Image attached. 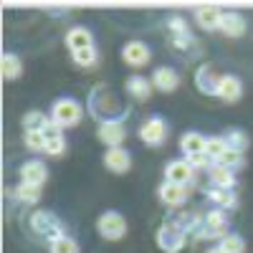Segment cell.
Here are the masks:
<instances>
[{
	"label": "cell",
	"mask_w": 253,
	"mask_h": 253,
	"mask_svg": "<svg viewBox=\"0 0 253 253\" xmlns=\"http://www.w3.org/2000/svg\"><path fill=\"white\" fill-rule=\"evenodd\" d=\"M225 230H228V218H225V213H223V210H210V213L205 215V225H203L200 233L213 238V236H228Z\"/></svg>",
	"instance_id": "9c48e42d"
},
{
	"label": "cell",
	"mask_w": 253,
	"mask_h": 253,
	"mask_svg": "<svg viewBox=\"0 0 253 253\" xmlns=\"http://www.w3.org/2000/svg\"><path fill=\"white\" fill-rule=\"evenodd\" d=\"M126 89H129V94H132L134 99H150L152 84L147 81V79H142V76H132L129 81H126Z\"/></svg>",
	"instance_id": "7402d4cb"
},
{
	"label": "cell",
	"mask_w": 253,
	"mask_h": 253,
	"mask_svg": "<svg viewBox=\"0 0 253 253\" xmlns=\"http://www.w3.org/2000/svg\"><path fill=\"white\" fill-rule=\"evenodd\" d=\"M124 134H126V129H124V124L119 119L101 122V126H99V139L104 144H109V150H112V147H119L124 142Z\"/></svg>",
	"instance_id": "52a82bcc"
},
{
	"label": "cell",
	"mask_w": 253,
	"mask_h": 253,
	"mask_svg": "<svg viewBox=\"0 0 253 253\" xmlns=\"http://www.w3.org/2000/svg\"><path fill=\"white\" fill-rule=\"evenodd\" d=\"M241 91H243L241 79H236V76H220L218 96H220L223 101H236V99H241Z\"/></svg>",
	"instance_id": "2e32d148"
},
{
	"label": "cell",
	"mask_w": 253,
	"mask_h": 253,
	"mask_svg": "<svg viewBox=\"0 0 253 253\" xmlns=\"http://www.w3.org/2000/svg\"><path fill=\"white\" fill-rule=\"evenodd\" d=\"M187 162L193 165V167H210V162H213V160H210L208 155H195V157H187Z\"/></svg>",
	"instance_id": "e575fe53"
},
{
	"label": "cell",
	"mask_w": 253,
	"mask_h": 253,
	"mask_svg": "<svg viewBox=\"0 0 253 253\" xmlns=\"http://www.w3.org/2000/svg\"><path fill=\"white\" fill-rule=\"evenodd\" d=\"M157 243L167 253H177L185 246V230L177 223H167V225H162L157 230Z\"/></svg>",
	"instance_id": "277c9868"
},
{
	"label": "cell",
	"mask_w": 253,
	"mask_h": 253,
	"mask_svg": "<svg viewBox=\"0 0 253 253\" xmlns=\"http://www.w3.org/2000/svg\"><path fill=\"white\" fill-rule=\"evenodd\" d=\"M208 198L213 200V203H218V205H223V208H236V203H238L236 195H233V190H223V187L210 190Z\"/></svg>",
	"instance_id": "d4e9b609"
},
{
	"label": "cell",
	"mask_w": 253,
	"mask_h": 253,
	"mask_svg": "<svg viewBox=\"0 0 253 253\" xmlns=\"http://www.w3.org/2000/svg\"><path fill=\"white\" fill-rule=\"evenodd\" d=\"M20 71H23V66H20V58L13 56V53H5L3 56V79H18Z\"/></svg>",
	"instance_id": "484cf974"
},
{
	"label": "cell",
	"mask_w": 253,
	"mask_h": 253,
	"mask_svg": "<svg viewBox=\"0 0 253 253\" xmlns=\"http://www.w3.org/2000/svg\"><path fill=\"white\" fill-rule=\"evenodd\" d=\"M208 253H225V251H223V248H220V246H218V248H210V251H208Z\"/></svg>",
	"instance_id": "d590c367"
},
{
	"label": "cell",
	"mask_w": 253,
	"mask_h": 253,
	"mask_svg": "<svg viewBox=\"0 0 253 253\" xmlns=\"http://www.w3.org/2000/svg\"><path fill=\"white\" fill-rule=\"evenodd\" d=\"M23 122H26V132H43L46 124H48L51 119H48L43 112H28Z\"/></svg>",
	"instance_id": "cb8c5ba5"
},
{
	"label": "cell",
	"mask_w": 253,
	"mask_h": 253,
	"mask_svg": "<svg viewBox=\"0 0 253 253\" xmlns=\"http://www.w3.org/2000/svg\"><path fill=\"white\" fill-rule=\"evenodd\" d=\"M210 180H213L215 187H223V190H230L236 185L233 170H228V167H223V165H213V167H210Z\"/></svg>",
	"instance_id": "ffe728a7"
},
{
	"label": "cell",
	"mask_w": 253,
	"mask_h": 253,
	"mask_svg": "<svg viewBox=\"0 0 253 253\" xmlns=\"http://www.w3.org/2000/svg\"><path fill=\"white\" fill-rule=\"evenodd\" d=\"M104 165H107L112 172H126L132 167V157L126 150H122V147H112V150H107V155H104Z\"/></svg>",
	"instance_id": "8fae6325"
},
{
	"label": "cell",
	"mask_w": 253,
	"mask_h": 253,
	"mask_svg": "<svg viewBox=\"0 0 253 253\" xmlns=\"http://www.w3.org/2000/svg\"><path fill=\"white\" fill-rule=\"evenodd\" d=\"M63 150H66V142H63V137H61V139H48V142H46V152L53 155V157L63 155Z\"/></svg>",
	"instance_id": "836d02e7"
},
{
	"label": "cell",
	"mask_w": 253,
	"mask_h": 253,
	"mask_svg": "<svg viewBox=\"0 0 253 253\" xmlns=\"http://www.w3.org/2000/svg\"><path fill=\"white\" fill-rule=\"evenodd\" d=\"M26 144L33 152H46V137L43 132H26Z\"/></svg>",
	"instance_id": "1f68e13d"
},
{
	"label": "cell",
	"mask_w": 253,
	"mask_h": 253,
	"mask_svg": "<svg viewBox=\"0 0 253 253\" xmlns=\"http://www.w3.org/2000/svg\"><path fill=\"white\" fill-rule=\"evenodd\" d=\"M165 177H167V182H175V185L193 182V165L187 160H175L165 167Z\"/></svg>",
	"instance_id": "8992f818"
},
{
	"label": "cell",
	"mask_w": 253,
	"mask_h": 253,
	"mask_svg": "<svg viewBox=\"0 0 253 253\" xmlns=\"http://www.w3.org/2000/svg\"><path fill=\"white\" fill-rule=\"evenodd\" d=\"M20 177H23V182H28V185H38L41 187L46 182V177H48V170H46L43 162L33 160V162H26L23 167H20Z\"/></svg>",
	"instance_id": "7c38bea8"
},
{
	"label": "cell",
	"mask_w": 253,
	"mask_h": 253,
	"mask_svg": "<svg viewBox=\"0 0 253 253\" xmlns=\"http://www.w3.org/2000/svg\"><path fill=\"white\" fill-rule=\"evenodd\" d=\"M167 26H170V31L175 33V46H177V48H187L190 43H193L190 28L185 26V20H182L180 15H172L170 20H167Z\"/></svg>",
	"instance_id": "ac0fdd59"
},
{
	"label": "cell",
	"mask_w": 253,
	"mask_h": 253,
	"mask_svg": "<svg viewBox=\"0 0 253 253\" xmlns=\"http://www.w3.org/2000/svg\"><path fill=\"white\" fill-rule=\"evenodd\" d=\"M152 84H155L160 91H175L177 84H180V79H177V74H175L172 69L162 66V69H157V71L152 74Z\"/></svg>",
	"instance_id": "d6986e66"
},
{
	"label": "cell",
	"mask_w": 253,
	"mask_h": 253,
	"mask_svg": "<svg viewBox=\"0 0 253 253\" xmlns=\"http://www.w3.org/2000/svg\"><path fill=\"white\" fill-rule=\"evenodd\" d=\"M66 43H69L71 53L84 51V48H91V46H94V43H91V33H89L86 28H81V26H76V28H71V31L66 33Z\"/></svg>",
	"instance_id": "e0dca14e"
},
{
	"label": "cell",
	"mask_w": 253,
	"mask_h": 253,
	"mask_svg": "<svg viewBox=\"0 0 253 253\" xmlns=\"http://www.w3.org/2000/svg\"><path fill=\"white\" fill-rule=\"evenodd\" d=\"M180 147L185 157H195V155H205V147H208V139L200 134V132H185L182 139H180Z\"/></svg>",
	"instance_id": "5bb4252c"
},
{
	"label": "cell",
	"mask_w": 253,
	"mask_h": 253,
	"mask_svg": "<svg viewBox=\"0 0 253 253\" xmlns=\"http://www.w3.org/2000/svg\"><path fill=\"white\" fill-rule=\"evenodd\" d=\"M51 253H79V246L69 236H63V238L51 241Z\"/></svg>",
	"instance_id": "f546056e"
},
{
	"label": "cell",
	"mask_w": 253,
	"mask_h": 253,
	"mask_svg": "<svg viewBox=\"0 0 253 253\" xmlns=\"http://www.w3.org/2000/svg\"><path fill=\"white\" fill-rule=\"evenodd\" d=\"M96 228H99V233L107 241H119L126 233V220L117 213V210H107V213H101Z\"/></svg>",
	"instance_id": "7a4b0ae2"
},
{
	"label": "cell",
	"mask_w": 253,
	"mask_h": 253,
	"mask_svg": "<svg viewBox=\"0 0 253 253\" xmlns=\"http://www.w3.org/2000/svg\"><path fill=\"white\" fill-rule=\"evenodd\" d=\"M74 61L79 63V66H94V61H96V48H84V51H76L74 53Z\"/></svg>",
	"instance_id": "d6a6232c"
},
{
	"label": "cell",
	"mask_w": 253,
	"mask_h": 253,
	"mask_svg": "<svg viewBox=\"0 0 253 253\" xmlns=\"http://www.w3.org/2000/svg\"><path fill=\"white\" fill-rule=\"evenodd\" d=\"M225 144H228V150H236V152H243L246 147H248V134L241 132V129H228L223 134Z\"/></svg>",
	"instance_id": "603a6c76"
},
{
	"label": "cell",
	"mask_w": 253,
	"mask_h": 253,
	"mask_svg": "<svg viewBox=\"0 0 253 253\" xmlns=\"http://www.w3.org/2000/svg\"><path fill=\"white\" fill-rule=\"evenodd\" d=\"M218 165H223V167H228V170H236V167H243V152H236V150H228L220 160H218Z\"/></svg>",
	"instance_id": "4dcf8cb0"
},
{
	"label": "cell",
	"mask_w": 253,
	"mask_h": 253,
	"mask_svg": "<svg viewBox=\"0 0 253 253\" xmlns=\"http://www.w3.org/2000/svg\"><path fill=\"white\" fill-rule=\"evenodd\" d=\"M195 20L200 23V28L215 31V28H220L223 13H220L218 8H213V5H205V8H198V10H195Z\"/></svg>",
	"instance_id": "9a60e30c"
},
{
	"label": "cell",
	"mask_w": 253,
	"mask_h": 253,
	"mask_svg": "<svg viewBox=\"0 0 253 253\" xmlns=\"http://www.w3.org/2000/svg\"><path fill=\"white\" fill-rule=\"evenodd\" d=\"M157 195H160V200H162L165 205L177 208V205H182L185 198H187V187H185V185H175V182H162L160 190H157Z\"/></svg>",
	"instance_id": "30bf717a"
},
{
	"label": "cell",
	"mask_w": 253,
	"mask_h": 253,
	"mask_svg": "<svg viewBox=\"0 0 253 253\" xmlns=\"http://www.w3.org/2000/svg\"><path fill=\"white\" fill-rule=\"evenodd\" d=\"M225 152H228V144H225V139H223V137H210V139H208L205 155H208L210 160H220Z\"/></svg>",
	"instance_id": "83f0119b"
},
{
	"label": "cell",
	"mask_w": 253,
	"mask_h": 253,
	"mask_svg": "<svg viewBox=\"0 0 253 253\" xmlns=\"http://www.w3.org/2000/svg\"><path fill=\"white\" fill-rule=\"evenodd\" d=\"M15 195H18V200H23V203H38L41 200V187L38 185H28V182H23V185H18V190H15Z\"/></svg>",
	"instance_id": "4316f807"
},
{
	"label": "cell",
	"mask_w": 253,
	"mask_h": 253,
	"mask_svg": "<svg viewBox=\"0 0 253 253\" xmlns=\"http://www.w3.org/2000/svg\"><path fill=\"white\" fill-rule=\"evenodd\" d=\"M122 56H124V61L129 63V66L139 69V66H144V63L150 61V48H147L142 41H129V43L124 46Z\"/></svg>",
	"instance_id": "ba28073f"
},
{
	"label": "cell",
	"mask_w": 253,
	"mask_h": 253,
	"mask_svg": "<svg viewBox=\"0 0 253 253\" xmlns=\"http://www.w3.org/2000/svg\"><path fill=\"white\" fill-rule=\"evenodd\" d=\"M31 225H33V230H36L38 236H46L48 241L63 238V228H61V223L56 220L53 213H48V210H38V213H33Z\"/></svg>",
	"instance_id": "6da1fadb"
},
{
	"label": "cell",
	"mask_w": 253,
	"mask_h": 253,
	"mask_svg": "<svg viewBox=\"0 0 253 253\" xmlns=\"http://www.w3.org/2000/svg\"><path fill=\"white\" fill-rule=\"evenodd\" d=\"M53 122L58 126H76L81 122V107L74 99H58L53 104Z\"/></svg>",
	"instance_id": "3957f363"
},
{
	"label": "cell",
	"mask_w": 253,
	"mask_h": 253,
	"mask_svg": "<svg viewBox=\"0 0 253 253\" xmlns=\"http://www.w3.org/2000/svg\"><path fill=\"white\" fill-rule=\"evenodd\" d=\"M220 31L230 38H241L246 33V18L236 10H230V13H223V20H220Z\"/></svg>",
	"instance_id": "4fadbf2b"
},
{
	"label": "cell",
	"mask_w": 253,
	"mask_h": 253,
	"mask_svg": "<svg viewBox=\"0 0 253 253\" xmlns=\"http://www.w3.org/2000/svg\"><path fill=\"white\" fill-rule=\"evenodd\" d=\"M220 248H223L225 253H243V251H246V243H243V238H241V236L228 233V236H223Z\"/></svg>",
	"instance_id": "f1b7e54d"
},
{
	"label": "cell",
	"mask_w": 253,
	"mask_h": 253,
	"mask_svg": "<svg viewBox=\"0 0 253 253\" xmlns=\"http://www.w3.org/2000/svg\"><path fill=\"white\" fill-rule=\"evenodd\" d=\"M139 137H142L144 144L160 147V144L165 142V137H167V124H165V119H160V117L147 119V122L142 124V129H139Z\"/></svg>",
	"instance_id": "5b68a950"
},
{
	"label": "cell",
	"mask_w": 253,
	"mask_h": 253,
	"mask_svg": "<svg viewBox=\"0 0 253 253\" xmlns=\"http://www.w3.org/2000/svg\"><path fill=\"white\" fill-rule=\"evenodd\" d=\"M218 84H220V79L213 76L210 66H200V71H198V86H200V91H205V94H218Z\"/></svg>",
	"instance_id": "44dd1931"
}]
</instances>
